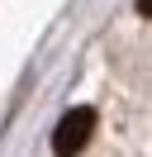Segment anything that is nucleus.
<instances>
[{
  "instance_id": "obj_1",
  "label": "nucleus",
  "mask_w": 152,
  "mask_h": 157,
  "mask_svg": "<svg viewBox=\"0 0 152 157\" xmlns=\"http://www.w3.org/2000/svg\"><path fill=\"white\" fill-rule=\"evenodd\" d=\"M90 133H95V109H90V105H76L71 114L57 124V133H52V152H57V157H76L86 143H90Z\"/></svg>"
},
{
  "instance_id": "obj_2",
  "label": "nucleus",
  "mask_w": 152,
  "mask_h": 157,
  "mask_svg": "<svg viewBox=\"0 0 152 157\" xmlns=\"http://www.w3.org/2000/svg\"><path fill=\"white\" fill-rule=\"evenodd\" d=\"M138 14H147V19H152V0H138Z\"/></svg>"
}]
</instances>
